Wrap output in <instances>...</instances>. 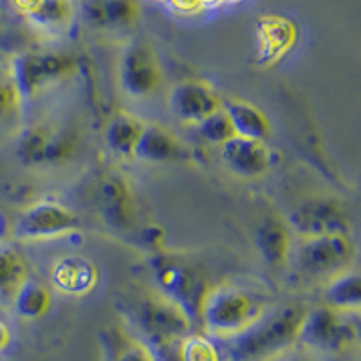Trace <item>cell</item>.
<instances>
[{
  "mask_svg": "<svg viewBox=\"0 0 361 361\" xmlns=\"http://www.w3.org/2000/svg\"><path fill=\"white\" fill-rule=\"evenodd\" d=\"M305 309L302 305H283L279 311L244 329L230 340L228 353L233 361H273L283 356L296 343Z\"/></svg>",
  "mask_w": 361,
  "mask_h": 361,
  "instance_id": "6da1fadb",
  "label": "cell"
},
{
  "mask_svg": "<svg viewBox=\"0 0 361 361\" xmlns=\"http://www.w3.org/2000/svg\"><path fill=\"white\" fill-rule=\"evenodd\" d=\"M266 314V304L257 293L238 283H219L206 291L199 320L212 336L233 338Z\"/></svg>",
  "mask_w": 361,
  "mask_h": 361,
  "instance_id": "7a4b0ae2",
  "label": "cell"
},
{
  "mask_svg": "<svg viewBox=\"0 0 361 361\" xmlns=\"http://www.w3.org/2000/svg\"><path fill=\"white\" fill-rule=\"evenodd\" d=\"M354 259V246L349 235H320L300 238L291 246L288 264L304 280H331L343 271H349Z\"/></svg>",
  "mask_w": 361,
  "mask_h": 361,
  "instance_id": "3957f363",
  "label": "cell"
},
{
  "mask_svg": "<svg viewBox=\"0 0 361 361\" xmlns=\"http://www.w3.org/2000/svg\"><path fill=\"white\" fill-rule=\"evenodd\" d=\"M76 69V60L62 53H20L11 60L9 82L15 87L18 102L37 96L47 87L69 78Z\"/></svg>",
  "mask_w": 361,
  "mask_h": 361,
  "instance_id": "277c9868",
  "label": "cell"
},
{
  "mask_svg": "<svg viewBox=\"0 0 361 361\" xmlns=\"http://www.w3.org/2000/svg\"><path fill=\"white\" fill-rule=\"evenodd\" d=\"M130 318L145 347L180 341L192 327L185 312L157 293L137 300L130 309Z\"/></svg>",
  "mask_w": 361,
  "mask_h": 361,
  "instance_id": "5b68a950",
  "label": "cell"
},
{
  "mask_svg": "<svg viewBox=\"0 0 361 361\" xmlns=\"http://www.w3.org/2000/svg\"><path fill=\"white\" fill-rule=\"evenodd\" d=\"M357 340L356 325L347 320L345 312L327 305L305 309L296 341L316 353H343Z\"/></svg>",
  "mask_w": 361,
  "mask_h": 361,
  "instance_id": "8992f818",
  "label": "cell"
},
{
  "mask_svg": "<svg viewBox=\"0 0 361 361\" xmlns=\"http://www.w3.org/2000/svg\"><path fill=\"white\" fill-rule=\"evenodd\" d=\"M154 279L157 283V295L185 312L192 324L199 322V311L208 288L197 271L179 260L157 259L154 264Z\"/></svg>",
  "mask_w": 361,
  "mask_h": 361,
  "instance_id": "52a82bcc",
  "label": "cell"
},
{
  "mask_svg": "<svg viewBox=\"0 0 361 361\" xmlns=\"http://www.w3.org/2000/svg\"><path fill=\"white\" fill-rule=\"evenodd\" d=\"M82 222L67 206L40 201L27 206L15 221L13 233L20 240H49L80 231Z\"/></svg>",
  "mask_w": 361,
  "mask_h": 361,
  "instance_id": "ba28073f",
  "label": "cell"
},
{
  "mask_svg": "<svg viewBox=\"0 0 361 361\" xmlns=\"http://www.w3.org/2000/svg\"><path fill=\"white\" fill-rule=\"evenodd\" d=\"M163 83V71L152 47L145 42H132L118 62V85L130 98H147Z\"/></svg>",
  "mask_w": 361,
  "mask_h": 361,
  "instance_id": "9c48e42d",
  "label": "cell"
},
{
  "mask_svg": "<svg viewBox=\"0 0 361 361\" xmlns=\"http://www.w3.org/2000/svg\"><path fill=\"white\" fill-rule=\"evenodd\" d=\"M289 231L300 238L320 235H349L350 222L345 209L329 199H309L289 214Z\"/></svg>",
  "mask_w": 361,
  "mask_h": 361,
  "instance_id": "30bf717a",
  "label": "cell"
},
{
  "mask_svg": "<svg viewBox=\"0 0 361 361\" xmlns=\"http://www.w3.org/2000/svg\"><path fill=\"white\" fill-rule=\"evenodd\" d=\"M73 148V141L62 130L49 127H29L18 137L17 156L29 166L54 164L66 159Z\"/></svg>",
  "mask_w": 361,
  "mask_h": 361,
  "instance_id": "8fae6325",
  "label": "cell"
},
{
  "mask_svg": "<svg viewBox=\"0 0 361 361\" xmlns=\"http://www.w3.org/2000/svg\"><path fill=\"white\" fill-rule=\"evenodd\" d=\"M170 112L180 123L199 125L222 107L221 98L212 87L199 80H185L177 83L169 96Z\"/></svg>",
  "mask_w": 361,
  "mask_h": 361,
  "instance_id": "7c38bea8",
  "label": "cell"
},
{
  "mask_svg": "<svg viewBox=\"0 0 361 361\" xmlns=\"http://www.w3.org/2000/svg\"><path fill=\"white\" fill-rule=\"evenodd\" d=\"M221 161L233 176L257 179L269 172L273 156L264 141L233 135L230 141L221 145Z\"/></svg>",
  "mask_w": 361,
  "mask_h": 361,
  "instance_id": "4fadbf2b",
  "label": "cell"
},
{
  "mask_svg": "<svg viewBox=\"0 0 361 361\" xmlns=\"http://www.w3.org/2000/svg\"><path fill=\"white\" fill-rule=\"evenodd\" d=\"M298 27L282 15H264L257 20L259 58L264 63H276L295 47Z\"/></svg>",
  "mask_w": 361,
  "mask_h": 361,
  "instance_id": "5bb4252c",
  "label": "cell"
},
{
  "mask_svg": "<svg viewBox=\"0 0 361 361\" xmlns=\"http://www.w3.org/2000/svg\"><path fill=\"white\" fill-rule=\"evenodd\" d=\"M188 156V150L169 128L156 123H145L132 157L141 163L159 164L180 161Z\"/></svg>",
  "mask_w": 361,
  "mask_h": 361,
  "instance_id": "9a60e30c",
  "label": "cell"
},
{
  "mask_svg": "<svg viewBox=\"0 0 361 361\" xmlns=\"http://www.w3.org/2000/svg\"><path fill=\"white\" fill-rule=\"evenodd\" d=\"M51 282L62 295H87L98 282V267L83 257H63L51 269Z\"/></svg>",
  "mask_w": 361,
  "mask_h": 361,
  "instance_id": "2e32d148",
  "label": "cell"
},
{
  "mask_svg": "<svg viewBox=\"0 0 361 361\" xmlns=\"http://www.w3.org/2000/svg\"><path fill=\"white\" fill-rule=\"evenodd\" d=\"M99 215L112 228H125L132 221V199L127 185L118 176H105L96 188Z\"/></svg>",
  "mask_w": 361,
  "mask_h": 361,
  "instance_id": "e0dca14e",
  "label": "cell"
},
{
  "mask_svg": "<svg viewBox=\"0 0 361 361\" xmlns=\"http://www.w3.org/2000/svg\"><path fill=\"white\" fill-rule=\"evenodd\" d=\"M255 246L267 266H286L293 246L291 231H289L288 224L276 217H266L264 221H260L257 233H255Z\"/></svg>",
  "mask_w": 361,
  "mask_h": 361,
  "instance_id": "ac0fdd59",
  "label": "cell"
},
{
  "mask_svg": "<svg viewBox=\"0 0 361 361\" xmlns=\"http://www.w3.org/2000/svg\"><path fill=\"white\" fill-rule=\"evenodd\" d=\"M83 13L92 27L125 29L140 15L135 0H83Z\"/></svg>",
  "mask_w": 361,
  "mask_h": 361,
  "instance_id": "d6986e66",
  "label": "cell"
},
{
  "mask_svg": "<svg viewBox=\"0 0 361 361\" xmlns=\"http://www.w3.org/2000/svg\"><path fill=\"white\" fill-rule=\"evenodd\" d=\"M222 111L230 119L235 135L266 143L271 134V123L257 105L243 99H228L222 102Z\"/></svg>",
  "mask_w": 361,
  "mask_h": 361,
  "instance_id": "ffe728a7",
  "label": "cell"
},
{
  "mask_svg": "<svg viewBox=\"0 0 361 361\" xmlns=\"http://www.w3.org/2000/svg\"><path fill=\"white\" fill-rule=\"evenodd\" d=\"M145 121L127 112L112 116L105 128V145L112 154L119 157H132L134 148L140 140Z\"/></svg>",
  "mask_w": 361,
  "mask_h": 361,
  "instance_id": "44dd1931",
  "label": "cell"
},
{
  "mask_svg": "<svg viewBox=\"0 0 361 361\" xmlns=\"http://www.w3.org/2000/svg\"><path fill=\"white\" fill-rule=\"evenodd\" d=\"M324 302L327 307L345 312V314L356 312L361 305L360 275L349 269L327 280V286L324 289Z\"/></svg>",
  "mask_w": 361,
  "mask_h": 361,
  "instance_id": "7402d4cb",
  "label": "cell"
},
{
  "mask_svg": "<svg viewBox=\"0 0 361 361\" xmlns=\"http://www.w3.org/2000/svg\"><path fill=\"white\" fill-rule=\"evenodd\" d=\"M11 304L22 320H38L49 311L51 293L45 286L27 279L13 295Z\"/></svg>",
  "mask_w": 361,
  "mask_h": 361,
  "instance_id": "603a6c76",
  "label": "cell"
},
{
  "mask_svg": "<svg viewBox=\"0 0 361 361\" xmlns=\"http://www.w3.org/2000/svg\"><path fill=\"white\" fill-rule=\"evenodd\" d=\"M74 8L71 0H42L33 13H29L27 20L33 27L45 33H58L71 24Z\"/></svg>",
  "mask_w": 361,
  "mask_h": 361,
  "instance_id": "cb8c5ba5",
  "label": "cell"
},
{
  "mask_svg": "<svg viewBox=\"0 0 361 361\" xmlns=\"http://www.w3.org/2000/svg\"><path fill=\"white\" fill-rule=\"evenodd\" d=\"M27 280L25 262L17 250L0 243V298H13L22 283Z\"/></svg>",
  "mask_w": 361,
  "mask_h": 361,
  "instance_id": "d4e9b609",
  "label": "cell"
},
{
  "mask_svg": "<svg viewBox=\"0 0 361 361\" xmlns=\"http://www.w3.org/2000/svg\"><path fill=\"white\" fill-rule=\"evenodd\" d=\"M180 361H219V350L214 341L201 334H186L179 341Z\"/></svg>",
  "mask_w": 361,
  "mask_h": 361,
  "instance_id": "484cf974",
  "label": "cell"
},
{
  "mask_svg": "<svg viewBox=\"0 0 361 361\" xmlns=\"http://www.w3.org/2000/svg\"><path fill=\"white\" fill-rule=\"evenodd\" d=\"M197 128L202 140L208 141L209 145H219V147L224 145L226 141H230L235 135L233 127H231L230 119H228L226 112L222 111V107L206 119H202L201 123L197 125Z\"/></svg>",
  "mask_w": 361,
  "mask_h": 361,
  "instance_id": "4316f807",
  "label": "cell"
},
{
  "mask_svg": "<svg viewBox=\"0 0 361 361\" xmlns=\"http://www.w3.org/2000/svg\"><path fill=\"white\" fill-rule=\"evenodd\" d=\"M18 96L9 78H0V119L8 118L18 105Z\"/></svg>",
  "mask_w": 361,
  "mask_h": 361,
  "instance_id": "83f0119b",
  "label": "cell"
},
{
  "mask_svg": "<svg viewBox=\"0 0 361 361\" xmlns=\"http://www.w3.org/2000/svg\"><path fill=\"white\" fill-rule=\"evenodd\" d=\"M116 361H154V357L143 343L135 341V343L128 345L125 350H121Z\"/></svg>",
  "mask_w": 361,
  "mask_h": 361,
  "instance_id": "f1b7e54d",
  "label": "cell"
},
{
  "mask_svg": "<svg viewBox=\"0 0 361 361\" xmlns=\"http://www.w3.org/2000/svg\"><path fill=\"white\" fill-rule=\"evenodd\" d=\"M166 2L183 15H195V13L202 11L201 0H166Z\"/></svg>",
  "mask_w": 361,
  "mask_h": 361,
  "instance_id": "f546056e",
  "label": "cell"
},
{
  "mask_svg": "<svg viewBox=\"0 0 361 361\" xmlns=\"http://www.w3.org/2000/svg\"><path fill=\"white\" fill-rule=\"evenodd\" d=\"M42 0H11V6L15 11H18L22 17H27L29 13H33L38 8Z\"/></svg>",
  "mask_w": 361,
  "mask_h": 361,
  "instance_id": "4dcf8cb0",
  "label": "cell"
},
{
  "mask_svg": "<svg viewBox=\"0 0 361 361\" xmlns=\"http://www.w3.org/2000/svg\"><path fill=\"white\" fill-rule=\"evenodd\" d=\"M9 340H11V333H9L8 325L4 322L0 320V353L6 349L9 345Z\"/></svg>",
  "mask_w": 361,
  "mask_h": 361,
  "instance_id": "1f68e13d",
  "label": "cell"
},
{
  "mask_svg": "<svg viewBox=\"0 0 361 361\" xmlns=\"http://www.w3.org/2000/svg\"><path fill=\"white\" fill-rule=\"evenodd\" d=\"M6 233H8V221H6L4 214L0 212V243H4Z\"/></svg>",
  "mask_w": 361,
  "mask_h": 361,
  "instance_id": "d6a6232c",
  "label": "cell"
},
{
  "mask_svg": "<svg viewBox=\"0 0 361 361\" xmlns=\"http://www.w3.org/2000/svg\"><path fill=\"white\" fill-rule=\"evenodd\" d=\"M283 361H307V360H304V357H298V356H291V357H286Z\"/></svg>",
  "mask_w": 361,
  "mask_h": 361,
  "instance_id": "836d02e7",
  "label": "cell"
},
{
  "mask_svg": "<svg viewBox=\"0 0 361 361\" xmlns=\"http://www.w3.org/2000/svg\"><path fill=\"white\" fill-rule=\"evenodd\" d=\"M238 2H243V0H222V6H224V4H238Z\"/></svg>",
  "mask_w": 361,
  "mask_h": 361,
  "instance_id": "e575fe53",
  "label": "cell"
},
{
  "mask_svg": "<svg viewBox=\"0 0 361 361\" xmlns=\"http://www.w3.org/2000/svg\"><path fill=\"white\" fill-rule=\"evenodd\" d=\"M71 2H83V0H71Z\"/></svg>",
  "mask_w": 361,
  "mask_h": 361,
  "instance_id": "d590c367",
  "label": "cell"
}]
</instances>
